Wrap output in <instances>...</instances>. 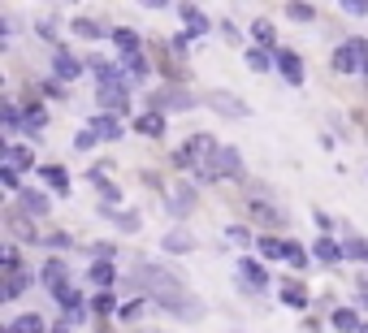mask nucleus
Wrapping results in <instances>:
<instances>
[{"label": "nucleus", "mask_w": 368, "mask_h": 333, "mask_svg": "<svg viewBox=\"0 0 368 333\" xmlns=\"http://www.w3.org/2000/svg\"><path fill=\"white\" fill-rule=\"evenodd\" d=\"M217 152H221V147H217L213 139H208V134H191V139H186V143H182V147H178V152H174L169 160L178 164V169H191V164H195L199 156L208 160V156H217Z\"/></svg>", "instance_id": "f257e3e1"}, {"label": "nucleus", "mask_w": 368, "mask_h": 333, "mask_svg": "<svg viewBox=\"0 0 368 333\" xmlns=\"http://www.w3.org/2000/svg\"><path fill=\"white\" fill-rule=\"evenodd\" d=\"M364 61H368V43L364 39H347L334 52V70L338 74H355V70H364Z\"/></svg>", "instance_id": "f03ea898"}, {"label": "nucleus", "mask_w": 368, "mask_h": 333, "mask_svg": "<svg viewBox=\"0 0 368 333\" xmlns=\"http://www.w3.org/2000/svg\"><path fill=\"white\" fill-rule=\"evenodd\" d=\"M126 91H130V83L117 74V78H100V108H104V113H122V108H126Z\"/></svg>", "instance_id": "7ed1b4c3"}, {"label": "nucleus", "mask_w": 368, "mask_h": 333, "mask_svg": "<svg viewBox=\"0 0 368 333\" xmlns=\"http://www.w3.org/2000/svg\"><path fill=\"white\" fill-rule=\"evenodd\" d=\"M273 65H278V74H282L290 87H303V61H299L295 48H273Z\"/></svg>", "instance_id": "20e7f679"}, {"label": "nucleus", "mask_w": 368, "mask_h": 333, "mask_svg": "<svg viewBox=\"0 0 368 333\" xmlns=\"http://www.w3.org/2000/svg\"><path fill=\"white\" fill-rule=\"evenodd\" d=\"M243 277H247V290H256V295L269 286V273L260 268V260H247V255H243V264H238V282H243Z\"/></svg>", "instance_id": "39448f33"}, {"label": "nucleus", "mask_w": 368, "mask_h": 333, "mask_svg": "<svg viewBox=\"0 0 368 333\" xmlns=\"http://www.w3.org/2000/svg\"><path fill=\"white\" fill-rule=\"evenodd\" d=\"M238 174H243L238 152H234V147H221V152H217V164H213V178H238Z\"/></svg>", "instance_id": "423d86ee"}, {"label": "nucleus", "mask_w": 368, "mask_h": 333, "mask_svg": "<svg viewBox=\"0 0 368 333\" xmlns=\"http://www.w3.org/2000/svg\"><path fill=\"white\" fill-rule=\"evenodd\" d=\"M208 104H213L217 113H226V117H247V104L234 100V95H226V91H208Z\"/></svg>", "instance_id": "0eeeda50"}, {"label": "nucleus", "mask_w": 368, "mask_h": 333, "mask_svg": "<svg viewBox=\"0 0 368 333\" xmlns=\"http://www.w3.org/2000/svg\"><path fill=\"white\" fill-rule=\"evenodd\" d=\"M52 70H57L61 83H74V78L83 74V61L74 57V52H57V57H52Z\"/></svg>", "instance_id": "6e6552de"}, {"label": "nucleus", "mask_w": 368, "mask_h": 333, "mask_svg": "<svg viewBox=\"0 0 368 333\" xmlns=\"http://www.w3.org/2000/svg\"><path fill=\"white\" fill-rule=\"evenodd\" d=\"M65 273H70V268H65V260H48V264H43V273H39V282H43L48 290H61V286H70V282H65Z\"/></svg>", "instance_id": "1a4fd4ad"}, {"label": "nucleus", "mask_w": 368, "mask_h": 333, "mask_svg": "<svg viewBox=\"0 0 368 333\" xmlns=\"http://www.w3.org/2000/svg\"><path fill=\"white\" fill-rule=\"evenodd\" d=\"M109 39L117 43V52H122V61H126V57H139V52H143V48H139V35H135L130 26H117V31H113Z\"/></svg>", "instance_id": "9d476101"}, {"label": "nucleus", "mask_w": 368, "mask_h": 333, "mask_svg": "<svg viewBox=\"0 0 368 333\" xmlns=\"http://www.w3.org/2000/svg\"><path fill=\"white\" fill-rule=\"evenodd\" d=\"M152 104H156V113H165V108H191L195 100H191L186 91H174V87H169V91H161V95H152Z\"/></svg>", "instance_id": "9b49d317"}, {"label": "nucleus", "mask_w": 368, "mask_h": 333, "mask_svg": "<svg viewBox=\"0 0 368 333\" xmlns=\"http://www.w3.org/2000/svg\"><path fill=\"white\" fill-rule=\"evenodd\" d=\"M312 255H317L321 264H342V260H347L342 247H338L334 238H317V243H312Z\"/></svg>", "instance_id": "f8f14e48"}, {"label": "nucleus", "mask_w": 368, "mask_h": 333, "mask_svg": "<svg viewBox=\"0 0 368 333\" xmlns=\"http://www.w3.org/2000/svg\"><path fill=\"white\" fill-rule=\"evenodd\" d=\"M91 134L95 139H122V126L113 113H100V117H91Z\"/></svg>", "instance_id": "ddd939ff"}, {"label": "nucleus", "mask_w": 368, "mask_h": 333, "mask_svg": "<svg viewBox=\"0 0 368 333\" xmlns=\"http://www.w3.org/2000/svg\"><path fill=\"white\" fill-rule=\"evenodd\" d=\"M39 178L52 186V191H61V195H70V174L61 169V164H43V169H39Z\"/></svg>", "instance_id": "4468645a"}, {"label": "nucleus", "mask_w": 368, "mask_h": 333, "mask_svg": "<svg viewBox=\"0 0 368 333\" xmlns=\"http://www.w3.org/2000/svg\"><path fill=\"white\" fill-rule=\"evenodd\" d=\"M330 320H334V329H338V333H364V324H359L355 307H338V312H334Z\"/></svg>", "instance_id": "2eb2a0df"}, {"label": "nucleus", "mask_w": 368, "mask_h": 333, "mask_svg": "<svg viewBox=\"0 0 368 333\" xmlns=\"http://www.w3.org/2000/svg\"><path fill=\"white\" fill-rule=\"evenodd\" d=\"M135 130H139V134H147V139H156V134L165 130V113H156V108H152V113H143V117L135 122Z\"/></svg>", "instance_id": "dca6fc26"}, {"label": "nucleus", "mask_w": 368, "mask_h": 333, "mask_svg": "<svg viewBox=\"0 0 368 333\" xmlns=\"http://www.w3.org/2000/svg\"><path fill=\"white\" fill-rule=\"evenodd\" d=\"M278 295H282V303H290V307H307V299H312L299 282H282V286H278Z\"/></svg>", "instance_id": "f3484780"}, {"label": "nucleus", "mask_w": 368, "mask_h": 333, "mask_svg": "<svg viewBox=\"0 0 368 333\" xmlns=\"http://www.w3.org/2000/svg\"><path fill=\"white\" fill-rule=\"evenodd\" d=\"M178 14H182V22H186V31H191V35H208V26H213V22H208L199 9H191V5H182Z\"/></svg>", "instance_id": "a211bd4d"}, {"label": "nucleus", "mask_w": 368, "mask_h": 333, "mask_svg": "<svg viewBox=\"0 0 368 333\" xmlns=\"http://www.w3.org/2000/svg\"><path fill=\"white\" fill-rule=\"evenodd\" d=\"M70 31H74V35H83V39H104V35H113V31H104L100 22H91V18H74V22H70Z\"/></svg>", "instance_id": "6ab92c4d"}, {"label": "nucleus", "mask_w": 368, "mask_h": 333, "mask_svg": "<svg viewBox=\"0 0 368 333\" xmlns=\"http://www.w3.org/2000/svg\"><path fill=\"white\" fill-rule=\"evenodd\" d=\"M26 286H31V273H9V282H5V290H0V299L9 303V299H18Z\"/></svg>", "instance_id": "aec40b11"}, {"label": "nucleus", "mask_w": 368, "mask_h": 333, "mask_svg": "<svg viewBox=\"0 0 368 333\" xmlns=\"http://www.w3.org/2000/svg\"><path fill=\"white\" fill-rule=\"evenodd\" d=\"M22 212L26 216H48V199L39 191H22Z\"/></svg>", "instance_id": "412c9836"}, {"label": "nucleus", "mask_w": 368, "mask_h": 333, "mask_svg": "<svg viewBox=\"0 0 368 333\" xmlns=\"http://www.w3.org/2000/svg\"><path fill=\"white\" fill-rule=\"evenodd\" d=\"M5 160H9V169H31V164H35V152H31V147H5Z\"/></svg>", "instance_id": "4be33fe9"}, {"label": "nucleus", "mask_w": 368, "mask_h": 333, "mask_svg": "<svg viewBox=\"0 0 368 333\" xmlns=\"http://www.w3.org/2000/svg\"><path fill=\"white\" fill-rule=\"evenodd\" d=\"M243 57H247V65H251L256 74H265V70L273 65V52H265V48H247Z\"/></svg>", "instance_id": "5701e85b"}, {"label": "nucleus", "mask_w": 368, "mask_h": 333, "mask_svg": "<svg viewBox=\"0 0 368 333\" xmlns=\"http://www.w3.org/2000/svg\"><path fill=\"white\" fill-rule=\"evenodd\" d=\"M52 295H57V303H61L65 312H78V316H83V295H78L74 286H61V290H52Z\"/></svg>", "instance_id": "b1692460"}, {"label": "nucleus", "mask_w": 368, "mask_h": 333, "mask_svg": "<svg viewBox=\"0 0 368 333\" xmlns=\"http://www.w3.org/2000/svg\"><path fill=\"white\" fill-rule=\"evenodd\" d=\"M91 312H95V316H113V312H117V295H113V290H100V295L91 299Z\"/></svg>", "instance_id": "393cba45"}, {"label": "nucleus", "mask_w": 368, "mask_h": 333, "mask_svg": "<svg viewBox=\"0 0 368 333\" xmlns=\"http://www.w3.org/2000/svg\"><path fill=\"white\" fill-rule=\"evenodd\" d=\"M91 182H95V191L104 195V204H109V208H113V204H122V191H117L113 182H104V174H100V169L91 174Z\"/></svg>", "instance_id": "a878e982"}, {"label": "nucleus", "mask_w": 368, "mask_h": 333, "mask_svg": "<svg viewBox=\"0 0 368 333\" xmlns=\"http://www.w3.org/2000/svg\"><path fill=\"white\" fill-rule=\"evenodd\" d=\"M260 255H265V260H286V243L265 234V238H260Z\"/></svg>", "instance_id": "bb28decb"}, {"label": "nucleus", "mask_w": 368, "mask_h": 333, "mask_svg": "<svg viewBox=\"0 0 368 333\" xmlns=\"http://www.w3.org/2000/svg\"><path fill=\"white\" fill-rule=\"evenodd\" d=\"M165 251H195V238L191 234H182V230H174V234H165Z\"/></svg>", "instance_id": "cd10ccee"}, {"label": "nucleus", "mask_w": 368, "mask_h": 333, "mask_svg": "<svg viewBox=\"0 0 368 333\" xmlns=\"http://www.w3.org/2000/svg\"><path fill=\"white\" fill-rule=\"evenodd\" d=\"M9 329H14V333H43V316L26 312V316H18V320H14Z\"/></svg>", "instance_id": "c85d7f7f"}, {"label": "nucleus", "mask_w": 368, "mask_h": 333, "mask_svg": "<svg viewBox=\"0 0 368 333\" xmlns=\"http://www.w3.org/2000/svg\"><path fill=\"white\" fill-rule=\"evenodd\" d=\"M91 282H95L100 290H109V286H113V264H104V260H95V264H91Z\"/></svg>", "instance_id": "c756f323"}, {"label": "nucleus", "mask_w": 368, "mask_h": 333, "mask_svg": "<svg viewBox=\"0 0 368 333\" xmlns=\"http://www.w3.org/2000/svg\"><path fill=\"white\" fill-rule=\"evenodd\" d=\"M43 126H48V108L31 104V108H26V117H22V130H43Z\"/></svg>", "instance_id": "7c9ffc66"}, {"label": "nucleus", "mask_w": 368, "mask_h": 333, "mask_svg": "<svg viewBox=\"0 0 368 333\" xmlns=\"http://www.w3.org/2000/svg\"><path fill=\"white\" fill-rule=\"evenodd\" d=\"M251 35H256V43H278V31H273V22H251Z\"/></svg>", "instance_id": "2f4dec72"}, {"label": "nucleus", "mask_w": 368, "mask_h": 333, "mask_svg": "<svg viewBox=\"0 0 368 333\" xmlns=\"http://www.w3.org/2000/svg\"><path fill=\"white\" fill-rule=\"evenodd\" d=\"M174 195H178V199H169V208H174V212H178V216H182V212H191V208H195V191H191V186H182V191H174Z\"/></svg>", "instance_id": "473e14b6"}, {"label": "nucleus", "mask_w": 368, "mask_h": 333, "mask_svg": "<svg viewBox=\"0 0 368 333\" xmlns=\"http://www.w3.org/2000/svg\"><path fill=\"white\" fill-rule=\"evenodd\" d=\"M286 18H290V22H317V9L295 0V5H286Z\"/></svg>", "instance_id": "72a5a7b5"}, {"label": "nucleus", "mask_w": 368, "mask_h": 333, "mask_svg": "<svg viewBox=\"0 0 368 333\" xmlns=\"http://www.w3.org/2000/svg\"><path fill=\"white\" fill-rule=\"evenodd\" d=\"M342 255H347V260H368V243H364V238H347V243H342Z\"/></svg>", "instance_id": "f704fd0d"}, {"label": "nucleus", "mask_w": 368, "mask_h": 333, "mask_svg": "<svg viewBox=\"0 0 368 333\" xmlns=\"http://www.w3.org/2000/svg\"><path fill=\"white\" fill-rule=\"evenodd\" d=\"M9 226H14V234H18V238H39V234H35V230H31V226H26V216H22V212H18V208H14V212H9Z\"/></svg>", "instance_id": "c9c22d12"}, {"label": "nucleus", "mask_w": 368, "mask_h": 333, "mask_svg": "<svg viewBox=\"0 0 368 333\" xmlns=\"http://www.w3.org/2000/svg\"><path fill=\"white\" fill-rule=\"evenodd\" d=\"M126 74L130 78H147V57L139 52V57H126Z\"/></svg>", "instance_id": "e433bc0d"}, {"label": "nucleus", "mask_w": 368, "mask_h": 333, "mask_svg": "<svg viewBox=\"0 0 368 333\" xmlns=\"http://www.w3.org/2000/svg\"><path fill=\"white\" fill-rule=\"evenodd\" d=\"M286 260H290L295 268H307V251H303L299 243H286Z\"/></svg>", "instance_id": "4c0bfd02"}, {"label": "nucleus", "mask_w": 368, "mask_h": 333, "mask_svg": "<svg viewBox=\"0 0 368 333\" xmlns=\"http://www.w3.org/2000/svg\"><path fill=\"white\" fill-rule=\"evenodd\" d=\"M22 117L26 113H18V104H5V130H22Z\"/></svg>", "instance_id": "58836bf2"}, {"label": "nucleus", "mask_w": 368, "mask_h": 333, "mask_svg": "<svg viewBox=\"0 0 368 333\" xmlns=\"http://www.w3.org/2000/svg\"><path fill=\"white\" fill-rule=\"evenodd\" d=\"M104 216H113V221H117L122 230H135V226H139V216H135V212H113V208H109Z\"/></svg>", "instance_id": "ea45409f"}, {"label": "nucleus", "mask_w": 368, "mask_h": 333, "mask_svg": "<svg viewBox=\"0 0 368 333\" xmlns=\"http://www.w3.org/2000/svg\"><path fill=\"white\" fill-rule=\"evenodd\" d=\"M5 268H9V273H22V264H18V247H14V243L5 247Z\"/></svg>", "instance_id": "a19ab883"}, {"label": "nucleus", "mask_w": 368, "mask_h": 333, "mask_svg": "<svg viewBox=\"0 0 368 333\" xmlns=\"http://www.w3.org/2000/svg\"><path fill=\"white\" fill-rule=\"evenodd\" d=\"M74 147H78V152H87V147H95V134H91V130H78V139H74Z\"/></svg>", "instance_id": "79ce46f5"}, {"label": "nucleus", "mask_w": 368, "mask_h": 333, "mask_svg": "<svg viewBox=\"0 0 368 333\" xmlns=\"http://www.w3.org/2000/svg\"><path fill=\"white\" fill-rule=\"evenodd\" d=\"M230 243H243V247H247V243H251V234H247L243 226H230Z\"/></svg>", "instance_id": "37998d69"}, {"label": "nucleus", "mask_w": 368, "mask_h": 333, "mask_svg": "<svg viewBox=\"0 0 368 333\" xmlns=\"http://www.w3.org/2000/svg\"><path fill=\"white\" fill-rule=\"evenodd\" d=\"M342 9H347V14H355V18H364V14H368V5H364V0H347Z\"/></svg>", "instance_id": "c03bdc74"}, {"label": "nucleus", "mask_w": 368, "mask_h": 333, "mask_svg": "<svg viewBox=\"0 0 368 333\" xmlns=\"http://www.w3.org/2000/svg\"><path fill=\"white\" fill-rule=\"evenodd\" d=\"M39 91H43V95H65V91H61V78H48Z\"/></svg>", "instance_id": "a18cd8bd"}, {"label": "nucleus", "mask_w": 368, "mask_h": 333, "mask_svg": "<svg viewBox=\"0 0 368 333\" xmlns=\"http://www.w3.org/2000/svg\"><path fill=\"white\" fill-rule=\"evenodd\" d=\"M0 182L14 191V186H18V169H9V164H5V169H0Z\"/></svg>", "instance_id": "49530a36"}, {"label": "nucleus", "mask_w": 368, "mask_h": 333, "mask_svg": "<svg viewBox=\"0 0 368 333\" xmlns=\"http://www.w3.org/2000/svg\"><path fill=\"white\" fill-rule=\"evenodd\" d=\"M139 312H143V299H139V303H126V307H122V316H126V320H135Z\"/></svg>", "instance_id": "de8ad7c7"}, {"label": "nucleus", "mask_w": 368, "mask_h": 333, "mask_svg": "<svg viewBox=\"0 0 368 333\" xmlns=\"http://www.w3.org/2000/svg\"><path fill=\"white\" fill-rule=\"evenodd\" d=\"M52 333H74V329H70V320H61V324H52Z\"/></svg>", "instance_id": "09e8293b"}, {"label": "nucleus", "mask_w": 368, "mask_h": 333, "mask_svg": "<svg viewBox=\"0 0 368 333\" xmlns=\"http://www.w3.org/2000/svg\"><path fill=\"white\" fill-rule=\"evenodd\" d=\"M359 303H364V307H368V282H364V290H359Z\"/></svg>", "instance_id": "8fccbe9b"}, {"label": "nucleus", "mask_w": 368, "mask_h": 333, "mask_svg": "<svg viewBox=\"0 0 368 333\" xmlns=\"http://www.w3.org/2000/svg\"><path fill=\"white\" fill-rule=\"evenodd\" d=\"M364 74H368V61H364Z\"/></svg>", "instance_id": "3c124183"}, {"label": "nucleus", "mask_w": 368, "mask_h": 333, "mask_svg": "<svg viewBox=\"0 0 368 333\" xmlns=\"http://www.w3.org/2000/svg\"><path fill=\"white\" fill-rule=\"evenodd\" d=\"M5 333H14V329H5Z\"/></svg>", "instance_id": "603ef678"}, {"label": "nucleus", "mask_w": 368, "mask_h": 333, "mask_svg": "<svg viewBox=\"0 0 368 333\" xmlns=\"http://www.w3.org/2000/svg\"><path fill=\"white\" fill-rule=\"evenodd\" d=\"M364 333H368V324H364Z\"/></svg>", "instance_id": "864d4df0"}]
</instances>
